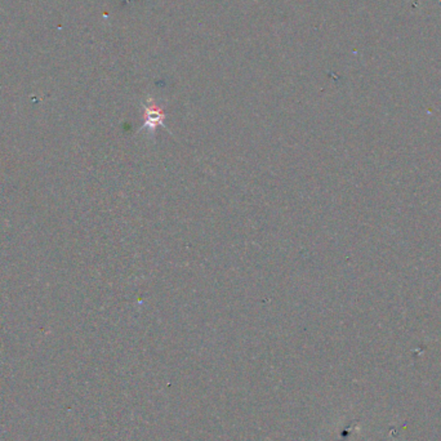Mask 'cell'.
<instances>
[{"label": "cell", "instance_id": "1", "mask_svg": "<svg viewBox=\"0 0 441 441\" xmlns=\"http://www.w3.org/2000/svg\"><path fill=\"white\" fill-rule=\"evenodd\" d=\"M142 107H144V119H145V123H144V125H142V128L139 130V132L141 130H147L149 135L155 136V132L159 127H163V128L169 130L167 128V125L164 124L166 114H164L163 108L151 97L147 99V102H142Z\"/></svg>", "mask_w": 441, "mask_h": 441}]
</instances>
